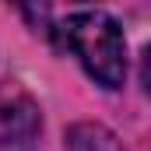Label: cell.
Here are the masks:
<instances>
[{
	"instance_id": "1",
	"label": "cell",
	"mask_w": 151,
	"mask_h": 151,
	"mask_svg": "<svg viewBox=\"0 0 151 151\" xmlns=\"http://www.w3.org/2000/svg\"><path fill=\"white\" fill-rule=\"evenodd\" d=\"M53 35L60 39L63 49H70L77 63L84 67V74L102 88H123L127 81V39L119 21L109 18L106 11H81L63 18Z\"/></svg>"
},
{
	"instance_id": "2",
	"label": "cell",
	"mask_w": 151,
	"mask_h": 151,
	"mask_svg": "<svg viewBox=\"0 0 151 151\" xmlns=\"http://www.w3.org/2000/svg\"><path fill=\"white\" fill-rule=\"evenodd\" d=\"M42 130V119L32 99L14 95L0 109V151H32Z\"/></svg>"
},
{
	"instance_id": "3",
	"label": "cell",
	"mask_w": 151,
	"mask_h": 151,
	"mask_svg": "<svg viewBox=\"0 0 151 151\" xmlns=\"http://www.w3.org/2000/svg\"><path fill=\"white\" fill-rule=\"evenodd\" d=\"M67 151H127V148L102 123H74L67 130Z\"/></svg>"
},
{
	"instance_id": "4",
	"label": "cell",
	"mask_w": 151,
	"mask_h": 151,
	"mask_svg": "<svg viewBox=\"0 0 151 151\" xmlns=\"http://www.w3.org/2000/svg\"><path fill=\"white\" fill-rule=\"evenodd\" d=\"M11 4L18 7V14L39 35H53V7H49V0H11Z\"/></svg>"
}]
</instances>
